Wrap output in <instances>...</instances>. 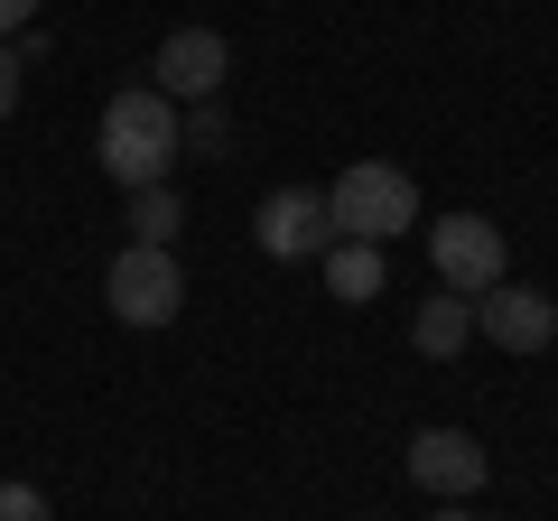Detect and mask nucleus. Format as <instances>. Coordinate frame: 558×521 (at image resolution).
Returning a JSON list of instances; mask_svg holds the SVG:
<instances>
[{"label": "nucleus", "mask_w": 558, "mask_h": 521, "mask_svg": "<svg viewBox=\"0 0 558 521\" xmlns=\"http://www.w3.org/2000/svg\"><path fill=\"white\" fill-rule=\"evenodd\" d=\"M484 475H494V457H484L475 428H418L410 438V484L418 494H438V502H475Z\"/></svg>", "instance_id": "obj_4"}, {"label": "nucleus", "mask_w": 558, "mask_h": 521, "mask_svg": "<svg viewBox=\"0 0 558 521\" xmlns=\"http://www.w3.org/2000/svg\"><path fill=\"white\" fill-rule=\"evenodd\" d=\"M131 242H178V223H186V205H178V186H131Z\"/></svg>", "instance_id": "obj_11"}, {"label": "nucleus", "mask_w": 558, "mask_h": 521, "mask_svg": "<svg viewBox=\"0 0 558 521\" xmlns=\"http://www.w3.org/2000/svg\"><path fill=\"white\" fill-rule=\"evenodd\" d=\"M252 242H260L270 260H317L326 242H336L326 196H317V186H270V196H260V215H252Z\"/></svg>", "instance_id": "obj_6"}, {"label": "nucleus", "mask_w": 558, "mask_h": 521, "mask_svg": "<svg viewBox=\"0 0 558 521\" xmlns=\"http://www.w3.org/2000/svg\"><path fill=\"white\" fill-rule=\"evenodd\" d=\"M178 102L159 94V84H121L112 102H102V141H94V159H102V178L112 186H168V168H178Z\"/></svg>", "instance_id": "obj_1"}, {"label": "nucleus", "mask_w": 558, "mask_h": 521, "mask_svg": "<svg viewBox=\"0 0 558 521\" xmlns=\"http://www.w3.org/2000/svg\"><path fill=\"white\" fill-rule=\"evenodd\" d=\"M438 521H475V512H465V502H438Z\"/></svg>", "instance_id": "obj_16"}, {"label": "nucleus", "mask_w": 558, "mask_h": 521, "mask_svg": "<svg viewBox=\"0 0 558 521\" xmlns=\"http://www.w3.org/2000/svg\"><path fill=\"white\" fill-rule=\"evenodd\" d=\"M28 20H38V0H0V38H20Z\"/></svg>", "instance_id": "obj_15"}, {"label": "nucleus", "mask_w": 558, "mask_h": 521, "mask_svg": "<svg viewBox=\"0 0 558 521\" xmlns=\"http://www.w3.org/2000/svg\"><path fill=\"white\" fill-rule=\"evenodd\" d=\"M159 94L168 102H205V94H223V75H233V47L215 38V28H168V47H159Z\"/></svg>", "instance_id": "obj_8"}, {"label": "nucleus", "mask_w": 558, "mask_h": 521, "mask_svg": "<svg viewBox=\"0 0 558 521\" xmlns=\"http://www.w3.org/2000/svg\"><path fill=\"white\" fill-rule=\"evenodd\" d=\"M178 141L196 149V159H223V141H233V121H223V94H205V102H178Z\"/></svg>", "instance_id": "obj_12"}, {"label": "nucleus", "mask_w": 558, "mask_h": 521, "mask_svg": "<svg viewBox=\"0 0 558 521\" xmlns=\"http://www.w3.org/2000/svg\"><path fill=\"white\" fill-rule=\"evenodd\" d=\"M102 299H112L121 326H168V317L186 307L178 252H168V242H131V252H112V270H102Z\"/></svg>", "instance_id": "obj_3"}, {"label": "nucleus", "mask_w": 558, "mask_h": 521, "mask_svg": "<svg viewBox=\"0 0 558 521\" xmlns=\"http://www.w3.org/2000/svg\"><path fill=\"white\" fill-rule=\"evenodd\" d=\"M465 336H475V299H465V289H438V299H428V307L410 317V344H418L428 363L465 354Z\"/></svg>", "instance_id": "obj_9"}, {"label": "nucleus", "mask_w": 558, "mask_h": 521, "mask_svg": "<svg viewBox=\"0 0 558 521\" xmlns=\"http://www.w3.org/2000/svg\"><path fill=\"white\" fill-rule=\"evenodd\" d=\"M0 521H57L38 484H0Z\"/></svg>", "instance_id": "obj_13"}, {"label": "nucleus", "mask_w": 558, "mask_h": 521, "mask_svg": "<svg viewBox=\"0 0 558 521\" xmlns=\"http://www.w3.org/2000/svg\"><path fill=\"white\" fill-rule=\"evenodd\" d=\"M10 112H20V47L0 38V121H10Z\"/></svg>", "instance_id": "obj_14"}, {"label": "nucleus", "mask_w": 558, "mask_h": 521, "mask_svg": "<svg viewBox=\"0 0 558 521\" xmlns=\"http://www.w3.org/2000/svg\"><path fill=\"white\" fill-rule=\"evenodd\" d=\"M475 336H494L502 354H549L558 307L539 289H521V280H494V289H475Z\"/></svg>", "instance_id": "obj_7"}, {"label": "nucleus", "mask_w": 558, "mask_h": 521, "mask_svg": "<svg viewBox=\"0 0 558 521\" xmlns=\"http://www.w3.org/2000/svg\"><path fill=\"white\" fill-rule=\"evenodd\" d=\"M317 260H326V289H336L344 307L381 299V242H344V233H336V242H326Z\"/></svg>", "instance_id": "obj_10"}, {"label": "nucleus", "mask_w": 558, "mask_h": 521, "mask_svg": "<svg viewBox=\"0 0 558 521\" xmlns=\"http://www.w3.org/2000/svg\"><path fill=\"white\" fill-rule=\"evenodd\" d=\"M428 260H438V280L447 289H465V299H475V289H494L502 280V223L494 215H438L428 223Z\"/></svg>", "instance_id": "obj_5"}, {"label": "nucleus", "mask_w": 558, "mask_h": 521, "mask_svg": "<svg viewBox=\"0 0 558 521\" xmlns=\"http://www.w3.org/2000/svg\"><path fill=\"white\" fill-rule=\"evenodd\" d=\"M326 223H336L344 242H400L418 223V186H410V168H391V159H354L336 186H326Z\"/></svg>", "instance_id": "obj_2"}]
</instances>
